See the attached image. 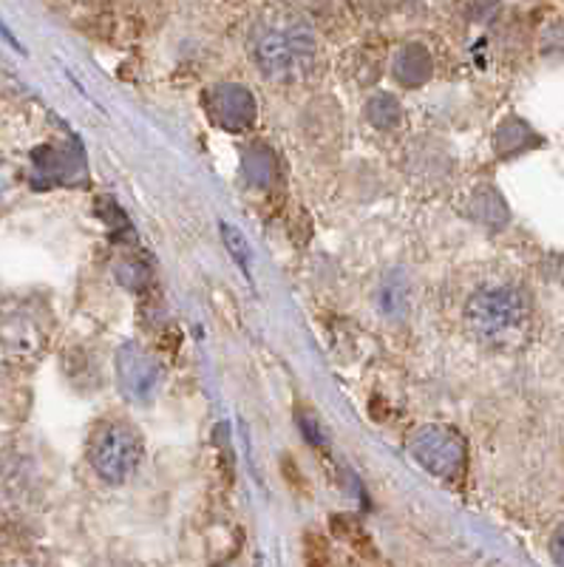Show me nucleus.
Masks as SVG:
<instances>
[{"mask_svg": "<svg viewBox=\"0 0 564 567\" xmlns=\"http://www.w3.org/2000/svg\"><path fill=\"white\" fill-rule=\"evenodd\" d=\"M378 307L386 318H391V321H403L406 312H409L411 307V284L403 270L386 272L378 292Z\"/></svg>", "mask_w": 564, "mask_h": 567, "instance_id": "nucleus-8", "label": "nucleus"}, {"mask_svg": "<svg viewBox=\"0 0 564 567\" xmlns=\"http://www.w3.org/2000/svg\"><path fill=\"white\" fill-rule=\"evenodd\" d=\"M471 210H474L476 221H482V225L491 227V230H502V227L507 225V207L494 187H482V190H476L474 202H471Z\"/></svg>", "mask_w": 564, "mask_h": 567, "instance_id": "nucleus-10", "label": "nucleus"}, {"mask_svg": "<svg viewBox=\"0 0 564 567\" xmlns=\"http://www.w3.org/2000/svg\"><path fill=\"white\" fill-rule=\"evenodd\" d=\"M116 386L131 403L145 406L156 398L162 383V363L140 343H122L116 352Z\"/></svg>", "mask_w": 564, "mask_h": 567, "instance_id": "nucleus-5", "label": "nucleus"}, {"mask_svg": "<svg viewBox=\"0 0 564 567\" xmlns=\"http://www.w3.org/2000/svg\"><path fill=\"white\" fill-rule=\"evenodd\" d=\"M363 116L369 120V125H375V128L389 131L400 125V120H403V109H400L398 97H391V94H386V91H378V94H372V97L366 100Z\"/></svg>", "mask_w": 564, "mask_h": 567, "instance_id": "nucleus-9", "label": "nucleus"}, {"mask_svg": "<svg viewBox=\"0 0 564 567\" xmlns=\"http://www.w3.org/2000/svg\"><path fill=\"white\" fill-rule=\"evenodd\" d=\"M273 154H269L267 148H253L250 154H247V159H244V171H247V176H250V182H256V185H267L269 179H273V171H276V165H273Z\"/></svg>", "mask_w": 564, "mask_h": 567, "instance_id": "nucleus-13", "label": "nucleus"}, {"mask_svg": "<svg viewBox=\"0 0 564 567\" xmlns=\"http://www.w3.org/2000/svg\"><path fill=\"white\" fill-rule=\"evenodd\" d=\"M222 239H225V247L233 252V258L238 261V267L244 270V276L250 278V245H247V239L242 236V230H238L236 225H230V221H222Z\"/></svg>", "mask_w": 564, "mask_h": 567, "instance_id": "nucleus-12", "label": "nucleus"}, {"mask_svg": "<svg viewBox=\"0 0 564 567\" xmlns=\"http://www.w3.org/2000/svg\"><path fill=\"white\" fill-rule=\"evenodd\" d=\"M142 437L134 425L129 423H105L96 429L94 443H91V465L96 477L109 485H122L134 477V471L142 463Z\"/></svg>", "mask_w": 564, "mask_h": 567, "instance_id": "nucleus-3", "label": "nucleus"}, {"mask_svg": "<svg viewBox=\"0 0 564 567\" xmlns=\"http://www.w3.org/2000/svg\"><path fill=\"white\" fill-rule=\"evenodd\" d=\"M315 38L304 23L267 27L253 43V58L269 80H289L312 60Z\"/></svg>", "mask_w": 564, "mask_h": 567, "instance_id": "nucleus-2", "label": "nucleus"}, {"mask_svg": "<svg viewBox=\"0 0 564 567\" xmlns=\"http://www.w3.org/2000/svg\"><path fill=\"white\" fill-rule=\"evenodd\" d=\"M0 34H3V38H7V43H9V45H12L14 52H20V54L27 52V49H23V45H20V40H18V38H14V34H12V32H9V27H7V23H3V20H0Z\"/></svg>", "mask_w": 564, "mask_h": 567, "instance_id": "nucleus-15", "label": "nucleus"}, {"mask_svg": "<svg viewBox=\"0 0 564 567\" xmlns=\"http://www.w3.org/2000/svg\"><path fill=\"white\" fill-rule=\"evenodd\" d=\"M527 140H536V136L531 134V128H527L525 123H520V120H505V123L500 125V131H496V154L500 156H516L522 154V151L527 148V145H533V142Z\"/></svg>", "mask_w": 564, "mask_h": 567, "instance_id": "nucleus-11", "label": "nucleus"}, {"mask_svg": "<svg viewBox=\"0 0 564 567\" xmlns=\"http://www.w3.org/2000/svg\"><path fill=\"white\" fill-rule=\"evenodd\" d=\"M551 556L556 565H564V523L551 536Z\"/></svg>", "mask_w": 564, "mask_h": 567, "instance_id": "nucleus-14", "label": "nucleus"}, {"mask_svg": "<svg viewBox=\"0 0 564 567\" xmlns=\"http://www.w3.org/2000/svg\"><path fill=\"white\" fill-rule=\"evenodd\" d=\"M205 109L225 131H244L256 123V97L238 83H218L205 91Z\"/></svg>", "mask_w": 564, "mask_h": 567, "instance_id": "nucleus-6", "label": "nucleus"}, {"mask_svg": "<svg viewBox=\"0 0 564 567\" xmlns=\"http://www.w3.org/2000/svg\"><path fill=\"white\" fill-rule=\"evenodd\" d=\"M409 454L437 480H460L465 471V443L445 425H420L409 440Z\"/></svg>", "mask_w": 564, "mask_h": 567, "instance_id": "nucleus-4", "label": "nucleus"}, {"mask_svg": "<svg viewBox=\"0 0 564 567\" xmlns=\"http://www.w3.org/2000/svg\"><path fill=\"white\" fill-rule=\"evenodd\" d=\"M431 71H434V60H431L429 49L423 45H403L398 54H394V63H391V74L394 80L409 89H417V85L429 83Z\"/></svg>", "mask_w": 564, "mask_h": 567, "instance_id": "nucleus-7", "label": "nucleus"}, {"mask_svg": "<svg viewBox=\"0 0 564 567\" xmlns=\"http://www.w3.org/2000/svg\"><path fill=\"white\" fill-rule=\"evenodd\" d=\"M531 318L527 292L511 284H488L480 287L465 303V323L476 338L491 343L516 336Z\"/></svg>", "mask_w": 564, "mask_h": 567, "instance_id": "nucleus-1", "label": "nucleus"}]
</instances>
